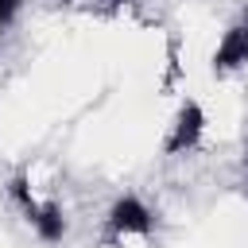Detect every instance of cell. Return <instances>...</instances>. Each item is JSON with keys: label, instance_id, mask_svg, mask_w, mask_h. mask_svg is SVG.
I'll return each instance as SVG.
<instances>
[{"label": "cell", "instance_id": "cell-1", "mask_svg": "<svg viewBox=\"0 0 248 248\" xmlns=\"http://www.w3.org/2000/svg\"><path fill=\"white\" fill-rule=\"evenodd\" d=\"M151 209L140 202V198H132V194H124V198H116L112 202V209H108V217H105V229H108V236L124 248V244H147V236H151Z\"/></svg>", "mask_w": 248, "mask_h": 248}, {"label": "cell", "instance_id": "cell-2", "mask_svg": "<svg viewBox=\"0 0 248 248\" xmlns=\"http://www.w3.org/2000/svg\"><path fill=\"white\" fill-rule=\"evenodd\" d=\"M202 132H205V112L198 101H186L170 124V136H167V155H182V151H194L202 143Z\"/></svg>", "mask_w": 248, "mask_h": 248}, {"label": "cell", "instance_id": "cell-3", "mask_svg": "<svg viewBox=\"0 0 248 248\" xmlns=\"http://www.w3.org/2000/svg\"><path fill=\"white\" fill-rule=\"evenodd\" d=\"M244 62H248V35H244V27L236 23V27H229V31L221 35L217 54H213V70H217V74H229V70H236V66H244Z\"/></svg>", "mask_w": 248, "mask_h": 248}, {"label": "cell", "instance_id": "cell-4", "mask_svg": "<svg viewBox=\"0 0 248 248\" xmlns=\"http://www.w3.org/2000/svg\"><path fill=\"white\" fill-rule=\"evenodd\" d=\"M240 27H244V35H248V8H244V16H240Z\"/></svg>", "mask_w": 248, "mask_h": 248}]
</instances>
